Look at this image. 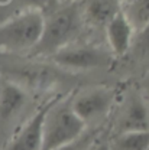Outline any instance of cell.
I'll list each match as a JSON object with an SVG mask.
<instances>
[{"mask_svg": "<svg viewBox=\"0 0 149 150\" xmlns=\"http://www.w3.org/2000/svg\"><path fill=\"white\" fill-rule=\"evenodd\" d=\"M86 130V124L73 111L70 100L52 101L42 124L41 150L59 149L80 137Z\"/></svg>", "mask_w": 149, "mask_h": 150, "instance_id": "6da1fadb", "label": "cell"}, {"mask_svg": "<svg viewBox=\"0 0 149 150\" xmlns=\"http://www.w3.org/2000/svg\"><path fill=\"white\" fill-rule=\"evenodd\" d=\"M45 18L39 10H25L0 26V48L10 52L35 49L41 40Z\"/></svg>", "mask_w": 149, "mask_h": 150, "instance_id": "7a4b0ae2", "label": "cell"}, {"mask_svg": "<svg viewBox=\"0 0 149 150\" xmlns=\"http://www.w3.org/2000/svg\"><path fill=\"white\" fill-rule=\"evenodd\" d=\"M78 29V12L74 6L58 10L49 19H45L41 40L35 51L39 54H51L70 43Z\"/></svg>", "mask_w": 149, "mask_h": 150, "instance_id": "3957f363", "label": "cell"}, {"mask_svg": "<svg viewBox=\"0 0 149 150\" xmlns=\"http://www.w3.org/2000/svg\"><path fill=\"white\" fill-rule=\"evenodd\" d=\"M52 61L68 69H91L106 67L110 62V55L94 46L68 43L52 55Z\"/></svg>", "mask_w": 149, "mask_h": 150, "instance_id": "277c9868", "label": "cell"}, {"mask_svg": "<svg viewBox=\"0 0 149 150\" xmlns=\"http://www.w3.org/2000/svg\"><path fill=\"white\" fill-rule=\"evenodd\" d=\"M113 103V93L107 88H91L80 93L71 100V108L74 114L86 124L101 118L107 114Z\"/></svg>", "mask_w": 149, "mask_h": 150, "instance_id": "5b68a950", "label": "cell"}, {"mask_svg": "<svg viewBox=\"0 0 149 150\" xmlns=\"http://www.w3.org/2000/svg\"><path fill=\"white\" fill-rule=\"evenodd\" d=\"M49 104L39 108L32 115V118H29L19 129V131L13 136L12 142L9 143L6 150H41L42 124H43V118H45V114H46Z\"/></svg>", "mask_w": 149, "mask_h": 150, "instance_id": "8992f818", "label": "cell"}, {"mask_svg": "<svg viewBox=\"0 0 149 150\" xmlns=\"http://www.w3.org/2000/svg\"><path fill=\"white\" fill-rule=\"evenodd\" d=\"M149 111L142 97L133 95L125 104L117 121V133L125 131H148Z\"/></svg>", "mask_w": 149, "mask_h": 150, "instance_id": "52a82bcc", "label": "cell"}, {"mask_svg": "<svg viewBox=\"0 0 149 150\" xmlns=\"http://www.w3.org/2000/svg\"><path fill=\"white\" fill-rule=\"evenodd\" d=\"M106 35L110 45V49L116 55H123L132 46L135 29L126 19L123 10L119 12L114 18L106 25Z\"/></svg>", "mask_w": 149, "mask_h": 150, "instance_id": "ba28073f", "label": "cell"}, {"mask_svg": "<svg viewBox=\"0 0 149 150\" xmlns=\"http://www.w3.org/2000/svg\"><path fill=\"white\" fill-rule=\"evenodd\" d=\"M26 98V93L20 85L6 82L0 90V120L3 123L13 120L23 110Z\"/></svg>", "mask_w": 149, "mask_h": 150, "instance_id": "9c48e42d", "label": "cell"}, {"mask_svg": "<svg viewBox=\"0 0 149 150\" xmlns=\"http://www.w3.org/2000/svg\"><path fill=\"white\" fill-rule=\"evenodd\" d=\"M119 12H122L119 0H88L86 6L87 20L96 26H106Z\"/></svg>", "mask_w": 149, "mask_h": 150, "instance_id": "30bf717a", "label": "cell"}, {"mask_svg": "<svg viewBox=\"0 0 149 150\" xmlns=\"http://www.w3.org/2000/svg\"><path fill=\"white\" fill-rule=\"evenodd\" d=\"M107 144L110 150H149V130L117 133Z\"/></svg>", "mask_w": 149, "mask_h": 150, "instance_id": "8fae6325", "label": "cell"}, {"mask_svg": "<svg viewBox=\"0 0 149 150\" xmlns=\"http://www.w3.org/2000/svg\"><path fill=\"white\" fill-rule=\"evenodd\" d=\"M122 10L135 29V33L149 23V0H133Z\"/></svg>", "mask_w": 149, "mask_h": 150, "instance_id": "7c38bea8", "label": "cell"}, {"mask_svg": "<svg viewBox=\"0 0 149 150\" xmlns=\"http://www.w3.org/2000/svg\"><path fill=\"white\" fill-rule=\"evenodd\" d=\"M97 143V134L96 131L86 130L80 137H77L71 143L59 147L56 150H91Z\"/></svg>", "mask_w": 149, "mask_h": 150, "instance_id": "4fadbf2b", "label": "cell"}, {"mask_svg": "<svg viewBox=\"0 0 149 150\" xmlns=\"http://www.w3.org/2000/svg\"><path fill=\"white\" fill-rule=\"evenodd\" d=\"M135 40H136V49L139 52L149 51V23L140 30H138V36Z\"/></svg>", "mask_w": 149, "mask_h": 150, "instance_id": "5bb4252c", "label": "cell"}, {"mask_svg": "<svg viewBox=\"0 0 149 150\" xmlns=\"http://www.w3.org/2000/svg\"><path fill=\"white\" fill-rule=\"evenodd\" d=\"M142 93H143V97L149 101V74L142 81Z\"/></svg>", "mask_w": 149, "mask_h": 150, "instance_id": "9a60e30c", "label": "cell"}, {"mask_svg": "<svg viewBox=\"0 0 149 150\" xmlns=\"http://www.w3.org/2000/svg\"><path fill=\"white\" fill-rule=\"evenodd\" d=\"M91 150H110V149H109V144L107 143H101V144L96 143V146Z\"/></svg>", "mask_w": 149, "mask_h": 150, "instance_id": "2e32d148", "label": "cell"}, {"mask_svg": "<svg viewBox=\"0 0 149 150\" xmlns=\"http://www.w3.org/2000/svg\"><path fill=\"white\" fill-rule=\"evenodd\" d=\"M133 0H119V3L120 4H123V6H128V4H130Z\"/></svg>", "mask_w": 149, "mask_h": 150, "instance_id": "e0dca14e", "label": "cell"}]
</instances>
